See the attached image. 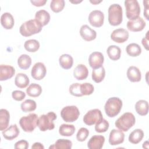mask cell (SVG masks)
Wrapping results in <instances>:
<instances>
[{"mask_svg":"<svg viewBox=\"0 0 149 149\" xmlns=\"http://www.w3.org/2000/svg\"><path fill=\"white\" fill-rule=\"evenodd\" d=\"M125 134L120 130L112 129L109 136V143L111 146H116L124 141Z\"/></svg>","mask_w":149,"mask_h":149,"instance_id":"9a60e30c","label":"cell"},{"mask_svg":"<svg viewBox=\"0 0 149 149\" xmlns=\"http://www.w3.org/2000/svg\"><path fill=\"white\" fill-rule=\"evenodd\" d=\"M50 18L49 13L43 9L37 11L35 15V19L37 20L42 27L48 24L50 20Z\"/></svg>","mask_w":149,"mask_h":149,"instance_id":"603a6c76","label":"cell"},{"mask_svg":"<svg viewBox=\"0 0 149 149\" xmlns=\"http://www.w3.org/2000/svg\"><path fill=\"white\" fill-rule=\"evenodd\" d=\"M42 29V25L37 20L31 19L25 22L20 26L19 32L24 37H29L39 33Z\"/></svg>","mask_w":149,"mask_h":149,"instance_id":"6da1fadb","label":"cell"},{"mask_svg":"<svg viewBox=\"0 0 149 149\" xmlns=\"http://www.w3.org/2000/svg\"><path fill=\"white\" fill-rule=\"evenodd\" d=\"M143 5L144 6V16L147 20H148V1H144Z\"/></svg>","mask_w":149,"mask_h":149,"instance_id":"f6af8a7d","label":"cell"},{"mask_svg":"<svg viewBox=\"0 0 149 149\" xmlns=\"http://www.w3.org/2000/svg\"><path fill=\"white\" fill-rule=\"evenodd\" d=\"M12 98L17 101H22L26 97V94L20 90H15L12 93Z\"/></svg>","mask_w":149,"mask_h":149,"instance_id":"b9f144b4","label":"cell"},{"mask_svg":"<svg viewBox=\"0 0 149 149\" xmlns=\"http://www.w3.org/2000/svg\"><path fill=\"white\" fill-rule=\"evenodd\" d=\"M47 0H37V1H30V2L35 6H37V7H40V6H44L45 3L47 2Z\"/></svg>","mask_w":149,"mask_h":149,"instance_id":"ee69618b","label":"cell"},{"mask_svg":"<svg viewBox=\"0 0 149 149\" xmlns=\"http://www.w3.org/2000/svg\"><path fill=\"white\" fill-rule=\"evenodd\" d=\"M144 137V132L140 129H136L130 133L129 136V141L136 144L140 143Z\"/></svg>","mask_w":149,"mask_h":149,"instance_id":"f1b7e54d","label":"cell"},{"mask_svg":"<svg viewBox=\"0 0 149 149\" xmlns=\"http://www.w3.org/2000/svg\"><path fill=\"white\" fill-rule=\"evenodd\" d=\"M76 128L73 125L62 124L59 128V133L62 136H71L75 132Z\"/></svg>","mask_w":149,"mask_h":149,"instance_id":"1f68e13d","label":"cell"},{"mask_svg":"<svg viewBox=\"0 0 149 149\" xmlns=\"http://www.w3.org/2000/svg\"><path fill=\"white\" fill-rule=\"evenodd\" d=\"M80 34L82 38L86 41H93L97 37L96 31L86 24L83 25L80 27Z\"/></svg>","mask_w":149,"mask_h":149,"instance_id":"2e32d148","label":"cell"},{"mask_svg":"<svg viewBox=\"0 0 149 149\" xmlns=\"http://www.w3.org/2000/svg\"><path fill=\"white\" fill-rule=\"evenodd\" d=\"M29 82L30 80L28 76L26 74L22 73L16 74L15 79V85L20 88H26L29 85Z\"/></svg>","mask_w":149,"mask_h":149,"instance_id":"cb8c5ba5","label":"cell"},{"mask_svg":"<svg viewBox=\"0 0 149 149\" xmlns=\"http://www.w3.org/2000/svg\"><path fill=\"white\" fill-rule=\"evenodd\" d=\"M31 148L32 149H34V148H36V149H44V146L40 143H38V142H36V143H34L33 146H31Z\"/></svg>","mask_w":149,"mask_h":149,"instance_id":"7dc6e473","label":"cell"},{"mask_svg":"<svg viewBox=\"0 0 149 149\" xmlns=\"http://www.w3.org/2000/svg\"><path fill=\"white\" fill-rule=\"evenodd\" d=\"M72 147V143L70 140L68 139H61L56 141L54 144L51 146L49 148H55V149H70Z\"/></svg>","mask_w":149,"mask_h":149,"instance_id":"f546056e","label":"cell"},{"mask_svg":"<svg viewBox=\"0 0 149 149\" xmlns=\"http://www.w3.org/2000/svg\"><path fill=\"white\" fill-rule=\"evenodd\" d=\"M136 118L131 112H125L115 122V126L122 132L128 131L135 124Z\"/></svg>","mask_w":149,"mask_h":149,"instance_id":"277c9868","label":"cell"},{"mask_svg":"<svg viewBox=\"0 0 149 149\" xmlns=\"http://www.w3.org/2000/svg\"><path fill=\"white\" fill-rule=\"evenodd\" d=\"M15 73V68L10 65H1L0 80L5 81L12 78Z\"/></svg>","mask_w":149,"mask_h":149,"instance_id":"e0dca14e","label":"cell"},{"mask_svg":"<svg viewBox=\"0 0 149 149\" xmlns=\"http://www.w3.org/2000/svg\"><path fill=\"white\" fill-rule=\"evenodd\" d=\"M126 15L129 20H133L139 17L140 6L136 0H126L125 1Z\"/></svg>","mask_w":149,"mask_h":149,"instance_id":"52a82bcc","label":"cell"},{"mask_svg":"<svg viewBox=\"0 0 149 149\" xmlns=\"http://www.w3.org/2000/svg\"><path fill=\"white\" fill-rule=\"evenodd\" d=\"M92 79L97 83L101 82L105 76V70L103 66L100 68L93 69L92 70Z\"/></svg>","mask_w":149,"mask_h":149,"instance_id":"836d02e7","label":"cell"},{"mask_svg":"<svg viewBox=\"0 0 149 149\" xmlns=\"http://www.w3.org/2000/svg\"><path fill=\"white\" fill-rule=\"evenodd\" d=\"M1 23L4 29H12L15 24L14 18L10 13L5 12L1 17Z\"/></svg>","mask_w":149,"mask_h":149,"instance_id":"7402d4cb","label":"cell"},{"mask_svg":"<svg viewBox=\"0 0 149 149\" xmlns=\"http://www.w3.org/2000/svg\"><path fill=\"white\" fill-rule=\"evenodd\" d=\"M108 57L112 61H117L120 59L121 55L120 48L115 45H112L108 47L107 50Z\"/></svg>","mask_w":149,"mask_h":149,"instance_id":"484cf974","label":"cell"},{"mask_svg":"<svg viewBox=\"0 0 149 149\" xmlns=\"http://www.w3.org/2000/svg\"><path fill=\"white\" fill-rule=\"evenodd\" d=\"M14 147L15 149H27L29 147V143L25 140H21L15 144Z\"/></svg>","mask_w":149,"mask_h":149,"instance_id":"7bdbcfd3","label":"cell"},{"mask_svg":"<svg viewBox=\"0 0 149 149\" xmlns=\"http://www.w3.org/2000/svg\"><path fill=\"white\" fill-rule=\"evenodd\" d=\"M127 28L129 30L133 32L142 31L146 26V23L143 19L139 17L133 20H129L127 22Z\"/></svg>","mask_w":149,"mask_h":149,"instance_id":"5bb4252c","label":"cell"},{"mask_svg":"<svg viewBox=\"0 0 149 149\" xmlns=\"http://www.w3.org/2000/svg\"><path fill=\"white\" fill-rule=\"evenodd\" d=\"M17 64L20 69L26 70L31 66V58L27 54H22L17 59Z\"/></svg>","mask_w":149,"mask_h":149,"instance_id":"d6a6232c","label":"cell"},{"mask_svg":"<svg viewBox=\"0 0 149 149\" xmlns=\"http://www.w3.org/2000/svg\"><path fill=\"white\" fill-rule=\"evenodd\" d=\"M148 141H145L143 144V148H148Z\"/></svg>","mask_w":149,"mask_h":149,"instance_id":"c3c4849f","label":"cell"},{"mask_svg":"<svg viewBox=\"0 0 149 149\" xmlns=\"http://www.w3.org/2000/svg\"><path fill=\"white\" fill-rule=\"evenodd\" d=\"M148 31L147 32L145 37L142 39L141 43L146 50H148Z\"/></svg>","mask_w":149,"mask_h":149,"instance_id":"bcb514c9","label":"cell"},{"mask_svg":"<svg viewBox=\"0 0 149 149\" xmlns=\"http://www.w3.org/2000/svg\"><path fill=\"white\" fill-rule=\"evenodd\" d=\"M88 75V70L83 64H79L73 70V76L78 80L86 79Z\"/></svg>","mask_w":149,"mask_h":149,"instance_id":"ffe728a7","label":"cell"},{"mask_svg":"<svg viewBox=\"0 0 149 149\" xmlns=\"http://www.w3.org/2000/svg\"><path fill=\"white\" fill-rule=\"evenodd\" d=\"M127 77L131 82H139L141 80V74L138 68L134 66H130L127 70Z\"/></svg>","mask_w":149,"mask_h":149,"instance_id":"44dd1931","label":"cell"},{"mask_svg":"<svg viewBox=\"0 0 149 149\" xmlns=\"http://www.w3.org/2000/svg\"><path fill=\"white\" fill-rule=\"evenodd\" d=\"M104 61V56L100 52H93L90 55L88 58L89 65L93 69H98L102 66Z\"/></svg>","mask_w":149,"mask_h":149,"instance_id":"7c38bea8","label":"cell"},{"mask_svg":"<svg viewBox=\"0 0 149 149\" xmlns=\"http://www.w3.org/2000/svg\"><path fill=\"white\" fill-rule=\"evenodd\" d=\"M57 116L54 112H49L47 114L41 115L38 119L37 126L41 132L52 130L55 127L54 121Z\"/></svg>","mask_w":149,"mask_h":149,"instance_id":"5b68a950","label":"cell"},{"mask_svg":"<svg viewBox=\"0 0 149 149\" xmlns=\"http://www.w3.org/2000/svg\"><path fill=\"white\" fill-rule=\"evenodd\" d=\"M24 47L26 51L30 52H35L38 50L40 43L37 40L34 39L28 40L24 42Z\"/></svg>","mask_w":149,"mask_h":149,"instance_id":"d590c367","label":"cell"},{"mask_svg":"<svg viewBox=\"0 0 149 149\" xmlns=\"http://www.w3.org/2000/svg\"><path fill=\"white\" fill-rule=\"evenodd\" d=\"M102 2V1H90V2L91 3H93L94 5H96V4H98V3H100V2Z\"/></svg>","mask_w":149,"mask_h":149,"instance_id":"681fc988","label":"cell"},{"mask_svg":"<svg viewBox=\"0 0 149 149\" xmlns=\"http://www.w3.org/2000/svg\"><path fill=\"white\" fill-rule=\"evenodd\" d=\"M59 62L61 68L64 69H69L73 66V59L71 55L65 54L59 57Z\"/></svg>","mask_w":149,"mask_h":149,"instance_id":"d4e9b609","label":"cell"},{"mask_svg":"<svg viewBox=\"0 0 149 149\" xmlns=\"http://www.w3.org/2000/svg\"><path fill=\"white\" fill-rule=\"evenodd\" d=\"M65 5L63 0H52L50 3V8L54 12L59 13L63 9Z\"/></svg>","mask_w":149,"mask_h":149,"instance_id":"f35d334b","label":"cell"},{"mask_svg":"<svg viewBox=\"0 0 149 149\" xmlns=\"http://www.w3.org/2000/svg\"><path fill=\"white\" fill-rule=\"evenodd\" d=\"M109 126V122L104 119L95 123V130L98 133H104L108 130Z\"/></svg>","mask_w":149,"mask_h":149,"instance_id":"ab89813d","label":"cell"},{"mask_svg":"<svg viewBox=\"0 0 149 149\" xmlns=\"http://www.w3.org/2000/svg\"><path fill=\"white\" fill-rule=\"evenodd\" d=\"M80 115V112L76 106H66L61 111V116L62 119L66 122H73L76 121Z\"/></svg>","mask_w":149,"mask_h":149,"instance_id":"ba28073f","label":"cell"},{"mask_svg":"<svg viewBox=\"0 0 149 149\" xmlns=\"http://www.w3.org/2000/svg\"><path fill=\"white\" fill-rule=\"evenodd\" d=\"M38 116L34 113H30L26 116L22 117L19 120V124L25 132H32L37 126Z\"/></svg>","mask_w":149,"mask_h":149,"instance_id":"8992f818","label":"cell"},{"mask_svg":"<svg viewBox=\"0 0 149 149\" xmlns=\"http://www.w3.org/2000/svg\"><path fill=\"white\" fill-rule=\"evenodd\" d=\"M88 19L90 24L92 26L100 27L104 24V15L101 10H94L90 12Z\"/></svg>","mask_w":149,"mask_h":149,"instance_id":"30bf717a","label":"cell"},{"mask_svg":"<svg viewBox=\"0 0 149 149\" xmlns=\"http://www.w3.org/2000/svg\"><path fill=\"white\" fill-rule=\"evenodd\" d=\"M128 31L122 28L114 30L111 34V38L117 43H123L129 38Z\"/></svg>","mask_w":149,"mask_h":149,"instance_id":"4fadbf2b","label":"cell"},{"mask_svg":"<svg viewBox=\"0 0 149 149\" xmlns=\"http://www.w3.org/2000/svg\"><path fill=\"white\" fill-rule=\"evenodd\" d=\"M36 107L37 104L36 101L30 99L25 100L20 105L22 111L24 112L33 111L36 109Z\"/></svg>","mask_w":149,"mask_h":149,"instance_id":"8d00e7d4","label":"cell"},{"mask_svg":"<svg viewBox=\"0 0 149 149\" xmlns=\"http://www.w3.org/2000/svg\"><path fill=\"white\" fill-rule=\"evenodd\" d=\"M122 107V101L118 97H111L107 101L104 109L106 115L113 118L119 114Z\"/></svg>","mask_w":149,"mask_h":149,"instance_id":"7a4b0ae2","label":"cell"},{"mask_svg":"<svg viewBox=\"0 0 149 149\" xmlns=\"http://www.w3.org/2000/svg\"><path fill=\"white\" fill-rule=\"evenodd\" d=\"M20 133V130L16 124L10 125L8 129L2 131L3 137L8 140H12L16 138Z\"/></svg>","mask_w":149,"mask_h":149,"instance_id":"d6986e66","label":"cell"},{"mask_svg":"<svg viewBox=\"0 0 149 149\" xmlns=\"http://www.w3.org/2000/svg\"><path fill=\"white\" fill-rule=\"evenodd\" d=\"M89 134V131L87 128L81 127L77 132L76 139L79 141H84L86 140Z\"/></svg>","mask_w":149,"mask_h":149,"instance_id":"60d3db41","label":"cell"},{"mask_svg":"<svg viewBox=\"0 0 149 149\" xmlns=\"http://www.w3.org/2000/svg\"><path fill=\"white\" fill-rule=\"evenodd\" d=\"M108 12V22L111 25L116 26L120 24L123 20V11L120 5L114 3L110 5Z\"/></svg>","mask_w":149,"mask_h":149,"instance_id":"3957f363","label":"cell"},{"mask_svg":"<svg viewBox=\"0 0 149 149\" xmlns=\"http://www.w3.org/2000/svg\"><path fill=\"white\" fill-rule=\"evenodd\" d=\"M10 114L8 110L1 109L0 110V130L3 131L5 130L9 122Z\"/></svg>","mask_w":149,"mask_h":149,"instance_id":"83f0119b","label":"cell"},{"mask_svg":"<svg viewBox=\"0 0 149 149\" xmlns=\"http://www.w3.org/2000/svg\"><path fill=\"white\" fill-rule=\"evenodd\" d=\"M94 90V86L93 84L89 83H84L80 84L79 83V91L81 97L83 95H91Z\"/></svg>","mask_w":149,"mask_h":149,"instance_id":"74e56055","label":"cell"},{"mask_svg":"<svg viewBox=\"0 0 149 149\" xmlns=\"http://www.w3.org/2000/svg\"><path fill=\"white\" fill-rule=\"evenodd\" d=\"M46 73L47 69L44 64L42 62H37L33 66L31 75L34 79L40 80L45 76Z\"/></svg>","mask_w":149,"mask_h":149,"instance_id":"8fae6325","label":"cell"},{"mask_svg":"<svg viewBox=\"0 0 149 149\" xmlns=\"http://www.w3.org/2000/svg\"><path fill=\"white\" fill-rule=\"evenodd\" d=\"M103 119L101 111L98 109H93L88 111L83 117L84 123L88 126L95 124Z\"/></svg>","mask_w":149,"mask_h":149,"instance_id":"9c48e42d","label":"cell"},{"mask_svg":"<svg viewBox=\"0 0 149 149\" xmlns=\"http://www.w3.org/2000/svg\"><path fill=\"white\" fill-rule=\"evenodd\" d=\"M42 88L37 83L31 84L26 89L27 94L31 97H37L42 93Z\"/></svg>","mask_w":149,"mask_h":149,"instance_id":"4dcf8cb0","label":"cell"},{"mask_svg":"<svg viewBox=\"0 0 149 149\" xmlns=\"http://www.w3.org/2000/svg\"><path fill=\"white\" fill-rule=\"evenodd\" d=\"M105 137L101 135L92 136L87 143V147L90 149H101L104 144Z\"/></svg>","mask_w":149,"mask_h":149,"instance_id":"ac0fdd59","label":"cell"},{"mask_svg":"<svg viewBox=\"0 0 149 149\" xmlns=\"http://www.w3.org/2000/svg\"><path fill=\"white\" fill-rule=\"evenodd\" d=\"M135 109L137 113L141 116H145L148 112V103L144 100H139L135 104Z\"/></svg>","mask_w":149,"mask_h":149,"instance_id":"4316f807","label":"cell"},{"mask_svg":"<svg viewBox=\"0 0 149 149\" xmlns=\"http://www.w3.org/2000/svg\"><path fill=\"white\" fill-rule=\"evenodd\" d=\"M126 51L129 56L136 57L140 55L141 53V48L139 44L136 43H131L127 45Z\"/></svg>","mask_w":149,"mask_h":149,"instance_id":"e575fe53","label":"cell"},{"mask_svg":"<svg viewBox=\"0 0 149 149\" xmlns=\"http://www.w3.org/2000/svg\"><path fill=\"white\" fill-rule=\"evenodd\" d=\"M82 1H79V2H75V1H70V2H72V3H80V2H81Z\"/></svg>","mask_w":149,"mask_h":149,"instance_id":"f907efd6","label":"cell"}]
</instances>
